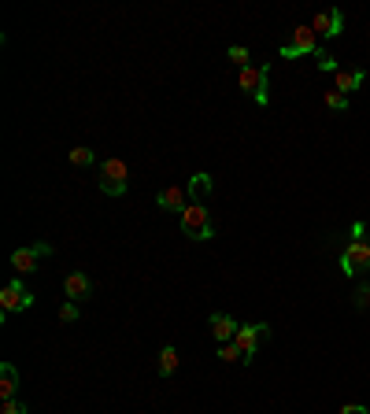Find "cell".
<instances>
[{
	"label": "cell",
	"mask_w": 370,
	"mask_h": 414,
	"mask_svg": "<svg viewBox=\"0 0 370 414\" xmlns=\"http://www.w3.org/2000/svg\"><path fill=\"white\" fill-rule=\"evenodd\" d=\"M181 233L189 240H211L215 237V225H211V215L204 203H189L181 211Z\"/></svg>",
	"instance_id": "cell-1"
},
{
	"label": "cell",
	"mask_w": 370,
	"mask_h": 414,
	"mask_svg": "<svg viewBox=\"0 0 370 414\" xmlns=\"http://www.w3.org/2000/svg\"><path fill=\"white\" fill-rule=\"evenodd\" d=\"M130 178V171H126V163L119 159V156H111V159H104L100 163V193H107V196H122L126 193V181Z\"/></svg>",
	"instance_id": "cell-2"
},
{
	"label": "cell",
	"mask_w": 370,
	"mask_h": 414,
	"mask_svg": "<svg viewBox=\"0 0 370 414\" xmlns=\"http://www.w3.org/2000/svg\"><path fill=\"white\" fill-rule=\"evenodd\" d=\"M319 52H322V48H319V37H314L311 26H296V30H292V41L278 48V55H282V60H296V55H319Z\"/></svg>",
	"instance_id": "cell-3"
},
{
	"label": "cell",
	"mask_w": 370,
	"mask_h": 414,
	"mask_svg": "<svg viewBox=\"0 0 370 414\" xmlns=\"http://www.w3.org/2000/svg\"><path fill=\"white\" fill-rule=\"evenodd\" d=\"M33 307V292L23 285V281H8V285L4 289H0V314H11V311H30Z\"/></svg>",
	"instance_id": "cell-4"
},
{
	"label": "cell",
	"mask_w": 370,
	"mask_h": 414,
	"mask_svg": "<svg viewBox=\"0 0 370 414\" xmlns=\"http://www.w3.org/2000/svg\"><path fill=\"white\" fill-rule=\"evenodd\" d=\"M267 78H270V67H245L237 74V85L248 92V97L259 100V107H267Z\"/></svg>",
	"instance_id": "cell-5"
},
{
	"label": "cell",
	"mask_w": 370,
	"mask_h": 414,
	"mask_svg": "<svg viewBox=\"0 0 370 414\" xmlns=\"http://www.w3.org/2000/svg\"><path fill=\"white\" fill-rule=\"evenodd\" d=\"M341 270H344V277L359 274V270H370V244L363 237L348 240V248L341 252Z\"/></svg>",
	"instance_id": "cell-6"
},
{
	"label": "cell",
	"mask_w": 370,
	"mask_h": 414,
	"mask_svg": "<svg viewBox=\"0 0 370 414\" xmlns=\"http://www.w3.org/2000/svg\"><path fill=\"white\" fill-rule=\"evenodd\" d=\"M45 255H52V244H48V240L26 244V248H15V252H11V267H15L18 274H33L37 262H41Z\"/></svg>",
	"instance_id": "cell-7"
},
{
	"label": "cell",
	"mask_w": 370,
	"mask_h": 414,
	"mask_svg": "<svg viewBox=\"0 0 370 414\" xmlns=\"http://www.w3.org/2000/svg\"><path fill=\"white\" fill-rule=\"evenodd\" d=\"M270 329L263 322H252V326H240L237 336H233V344L240 348V355H245V363H252V355L259 351V341H267Z\"/></svg>",
	"instance_id": "cell-8"
},
{
	"label": "cell",
	"mask_w": 370,
	"mask_h": 414,
	"mask_svg": "<svg viewBox=\"0 0 370 414\" xmlns=\"http://www.w3.org/2000/svg\"><path fill=\"white\" fill-rule=\"evenodd\" d=\"M193 200H189V189H181V185H166V189L156 193V207H163V211H185Z\"/></svg>",
	"instance_id": "cell-9"
},
{
	"label": "cell",
	"mask_w": 370,
	"mask_h": 414,
	"mask_svg": "<svg viewBox=\"0 0 370 414\" xmlns=\"http://www.w3.org/2000/svg\"><path fill=\"white\" fill-rule=\"evenodd\" d=\"M311 30H319V33H326V37H337V33L344 30V11H341V8L319 11V15H314V23H311Z\"/></svg>",
	"instance_id": "cell-10"
},
{
	"label": "cell",
	"mask_w": 370,
	"mask_h": 414,
	"mask_svg": "<svg viewBox=\"0 0 370 414\" xmlns=\"http://www.w3.org/2000/svg\"><path fill=\"white\" fill-rule=\"evenodd\" d=\"M63 292H67V299L82 304V299H89V296H92V281H89L82 270H74V274H67V277H63Z\"/></svg>",
	"instance_id": "cell-11"
},
{
	"label": "cell",
	"mask_w": 370,
	"mask_h": 414,
	"mask_svg": "<svg viewBox=\"0 0 370 414\" xmlns=\"http://www.w3.org/2000/svg\"><path fill=\"white\" fill-rule=\"evenodd\" d=\"M237 329H240V326L233 322L230 314H211V336H215L218 344H230L233 336H237Z\"/></svg>",
	"instance_id": "cell-12"
},
{
	"label": "cell",
	"mask_w": 370,
	"mask_h": 414,
	"mask_svg": "<svg viewBox=\"0 0 370 414\" xmlns=\"http://www.w3.org/2000/svg\"><path fill=\"white\" fill-rule=\"evenodd\" d=\"M366 82V70H337V74H333V89H337V92H344V97H348V92L352 89H359Z\"/></svg>",
	"instance_id": "cell-13"
},
{
	"label": "cell",
	"mask_w": 370,
	"mask_h": 414,
	"mask_svg": "<svg viewBox=\"0 0 370 414\" xmlns=\"http://www.w3.org/2000/svg\"><path fill=\"white\" fill-rule=\"evenodd\" d=\"M15 392H18V370L11 363H4V366H0V403L15 400Z\"/></svg>",
	"instance_id": "cell-14"
},
{
	"label": "cell",
	"mask_w": 370,
	"mask_h": 414,
	"mask_svg": "<svg viewBox=\"0 0 370 414\" xmlns=\"http://www.w3.org/2000/svg\"><path fill=\"white\" fill-rule=\"evenodd\" d=\"M211 189H215L211 174H204V171H200V174H193V178H189V200H193V203H200V196H208Z\"/></svg>",
	"instance_id": "cell-15"
},
{
	"label": "cell",
	"mask_w": 370,
	"mask_h": 414,
	"mask_svg": "<svg viewBox=\"0 0 370 414\" xmlns=\"http://www.w3.org/2000/svg\"><path fill=\"white\" fill-rule=\"evenodd\" d=\"M174 370H178V351L166 344V348L159 351V378H174Z\"/></svg>",
	"instance_id": "cell-16"
},
{
	"label": "cell",
	"mask_w": 370,
	"mask_h": 414,
	"mask_svg": "<svg viewBox=\"0 0 370 414\" xmlns=\"http://www.w3.org/2000/svg\"><path fill=\"white\" fill-rule=\"evenodd\" d=\"M322 104L329 111H348V97H344V92H337V89H326L322 92Z\"/></svg>",
	"instance_id": "cell-17"
},
{
	"label": "cell",
	"mask_w": 370,
	"mask_h": 414,
	"mask_svg": "<svg viewBox=\"0 0 370 414\" xmlns=\"http://www.w3.org/2000/svg\"><path fill=\"white\" fill-rule=\"evenodd\" d=\"M70 166H89V163H97V152L92 148H70Z\"/></svg>",
	"instance_id": "cell-18"
},
{
	"label": "cell",
	"mask_w": 370,
	"mask_h": 414,
	"mask_svg": "<svg viewBox=\"0 0 370 414\" xmlns=\"http://www.w3.org/2000/svg\"><path fill=\"white\" fill-rule=\"evenodd\" d=\"M218 359L222 363H245V355H240V348L230 341V344H218Z\"/></svg>",
	"instance_id": "cell-19"
},
{
	"label": "cell",
	"mask_w": 370,
	"mask_h": 414,
	"mask_svg": "<svg viewBox=\"0 0 370 414\" xmlns=\"http://www.w3.org/2000/svg\"><path fill=\"white\" fill-rule=\"evenodd\" d=\"M226 55H230V63H233V67H240V70H245V67H248V60H252L245 45H233V48H230Z\"/></svg>",
	"instance_id": "cell-20"
},
{
	"label": "cell",
	"mask_w": 370,
	"mask_h": 414,
	"mask_svg": "<svg viewBox=\"0 0 370 414\" xmlns=\"http://www.w3.org/2000/svg\"><path fill=\"white\" fill-rule=\"evenodd\" d=\"M60 322H78V304H74V299H67L60 307Z\"/></svg>",
	"instance_id": "cell-21"
},
{
	"label": "cell",
	"mask_w": 370,
	"mask_h": 414,
	"mask_svg": "<svg viewBox=\"0 0 370 414\" xmlns=\"http://www.w3.org/2000/svg\"><path fill=\"white\" fill-rule=\"evenodd\" d=\"M0 414H26V403L23 400H4L0 403Z\"/></svg>",
	"instance_id": "cell-22"
},
{
	"label": "cell",
	"mask_w": 370,
	"mask_h": 414,
	"mask_svg": "<svg viewBox=\"0 0 370 414\" xmlns=\"http://www.w3.org/2000/svg\"><path fill=\"white\" fill-rule=\"evenodd\" d=\"M370 304V285H359L356 289V307H366Z\"/></svg>",
	"instance_id": "cell-23"
},
{
	"label": "cell",
	"mask_w": 370,
	"mask_h": 414,
	"mask_svg": "<svg viewBox=\"0 0 370 414\" xmlns=\"http://www.w3.org/2000/svg\"><path fill=\"white\" fill-rule=\"evenodd\" d=\"M341 414H370V410H366L363 403H344V407H341Z\"/></svg>",
	"instance_id": "cell-24"
}]
</instances>
